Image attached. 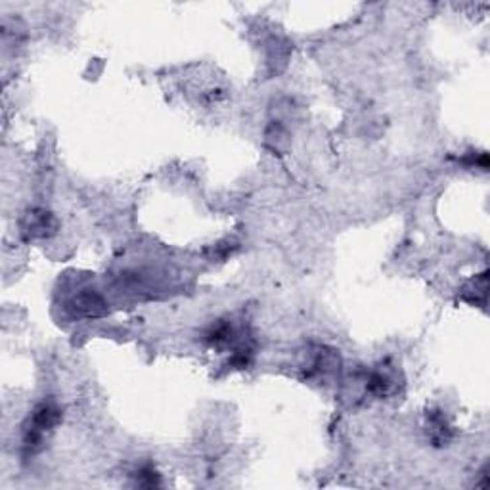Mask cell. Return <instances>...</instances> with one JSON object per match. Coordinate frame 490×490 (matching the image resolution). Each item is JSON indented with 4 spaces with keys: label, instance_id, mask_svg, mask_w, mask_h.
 I'll return each mask as SVG.
<instances>
[{
    "label": "cell",
    "instance_id": "cell-3",
    "mask_svg": "<svg viewBox=\"0 0 490 490\" xmlns=\"http://www.w3.org/2000/svg\"><path fill=\"white\" fill-rule=\"evenodd\" d=\"M67 311L77 320L102 318L107 314V301L96 290H82L71 297Z\"/></svg>",
    "mask_w": 490,
    "mask_h": 490
},
{
    "label": "cell",
    "instance_id": "cell-7",
    "mask_svg": "<svg viewBox=\"0 0 490 490\" xmlns=\"http://www.w3.org/2000/svg\"><path fill=\"white\" fill-rule=\"evenodd\" d=\"M134 484L136 487H144V489H154L161 484V477L151 466H144L136 473H134Z\"/></svg>",
    "mask_w": 490,
    "mask_h": 490
},
{
    "label": "cell",
    "instance_id": "cell-5",
    "mask_svg": "<svg viewBox=\"0 0 490 490\" xmlns=\"http://www.w3.org/2000/svg\"><path fill=\"white\" fill-rule=\"evenodd\" d=\"M366 389L373 396H387V394L393 391V378L387 371H371L368 379H366Z\"/></svg>",
    "mask_w": 490,
    "mask_h": 490
},
{
    "label": "cell",
    "instance_id": "cell-2",
    "mask_svg": "<svg viewBox=\"0 0 490 490\" xmlns=\"http://www.w3.org/2000/svg\"><path fill=\"white\" fill-rule=\"evenodd\" d=\"M20 230L25 239H46L56 234L58 221L46 209H29L20 223Z\"/></svg>",
    "mask_w": 490,
    "mask_h": 490
},
{
    "label": "cell",
    "instance_id": "cell-1",
    "mask_svg": "<svg viewBox=\"0 0 490 490\" xmlns=\"http://www.w3.org/2000/svg\"><path fill=\"white\" fill-rule=\"evenodd\" d=\"M61 422V410L54 402H40L23 425V454L33 456L43 450L46 435Z\"/></svg>",
    "mask_w": 490,
    "mask_h": 490
},
{
    "label": "cell",
    "instance_id": "cell-4",
    "mask_svg": "<svg viewBox=\"0 0 490 490\" xmlns=\"http://www.w3.org/2000/svg\"><path fill=\"white\" fill-rule=\"evenodd\" d=\"M203 341L211 345V347H226V345H230L234 341V327L226 320H216L215 324H211L205 329Z\"/></svg>",
    "mask_w": 490,
    "mask_h": 490
},
{
    "label": "cell",
    "instance_id": "cell-6",
    "mask_svg": "<svg viewBox=\"0 0 490 490\" xmlns=\"http://www.w3.org/2000/svg\"><path fill=\"white\" fill-rule=\"evenodd\" d=\"M427 420H429V429H431V437L433 440L440 445V443H446L448 437H450V425L446 422V417L440 414V412H429L427 414Z\"/></svg>",
    "mask_w": 490,
    "mask_h": 490
},
{
    "label": "cell",
    "instance_id": "cell-8",
    "mask_svg": "<svg viewBox=\"0 0 490 490\" xmlns=\"http://www.w3.org/2000/svg\"><path fill=\"white\" fill-rule=\"evenodd\" d=\"M236 249V245L232 244V242H224V244H216L215 247H211V251H209V257L211 259H226L228 255H230L232 251Z\"/></svg>",
    "mask_w": 490,
    "mask_h": 490
}]
</instances>
